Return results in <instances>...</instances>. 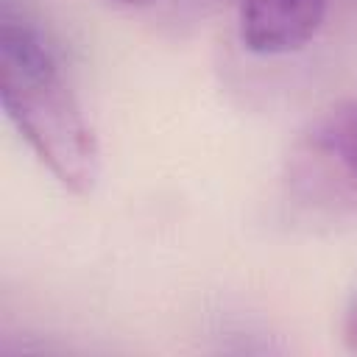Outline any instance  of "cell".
Listing matches in <instances>:
<instances>
[{"instance_id": "cell-1", "label": "cell", "mask_w": 357, "mask_h": 357, "mask_svg": "<svg viewBox=\"0 0 357 357\" xmlns=\"http://www.w3.org/2000/svg\"><path fill=\"white\" fill-rule=\"evenodd\" d=\"M0 103L64 190H95L100 148L70 70L39 20L11 0L0 3Z\"/></svg>"}, {"instance_id": "cell-2", "label": "cell", "mask_w": 357, "mask_h": 357, "mask_svg": "<svg viewBox=\"0 0 357 357\" xmlns=\"http://www.w3.org/2000/svg\"><path fill=\"white\" fill-rule=\"evenodd\" d=\"M282 201L310 226L357 220V95L324 109L296 137L282 165Z\"/></svg>"}, {"instance_id": "cell-3", "label": "cell", "mask_w": 357, "mask_h": 357, "mask_svg": "<svg viewBox=\"0 0 357 357\" xmlns=\"http://www.w3.org/2000/svg\"><path fill=\"white\" fill-rule=\"evenodd\" d=\"M240 39L251 53L301 50L324 25L329 0H234Z\"/></svg>"}, {"instance_id": "cell-4", "label": "cell", "mask_w": 357, "mask_h": 357, "mask_svg": "<svg viewBox=\"0 0 357 357\" xmlns=\"http://www.w3.org/2000/svg\"><path fill=\"white\" fill-rule=\"evenodd\" d=\"M343 346L351 351V354H357V296H354V301L349 304V310H346V318H343Z\"/></svg>"}, {"instance_id": "cell-5", "label": "cell", "mask_w": 357, "mask_h": 357, "mask_svg": "<svg viewBox=\"0 0 357 357\" xmlns=\"http://www.w3.org/2000/svg\"><path fill=\"white\" fill-rule=\"evenodd\" d=\"M120 3H128V6H142V3H151V0H120Z\"/></svg>"}]
</instances>
